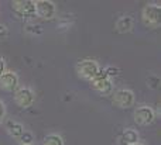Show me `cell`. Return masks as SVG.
<instances>
[{
	"label": "cell",
	"mask_w": 161,
	"mask_h": 145,
	"mask_svg": "<svg viewBox=\"0 0 161 145\" xmlns=\"http://www.w3.org/2000/svg\"><path fill=\"white\" fill-rule=\"evenodd\" d=\"M122 140L126 145H131V144H136L139 142V132L133 128H127L123 131L122 135Z\"/></svg>",
	"instance_id": "obj_12"
},
{
	"label": "cell",
	"mask_w": 161,
	"mask_h": 145,
	"mask_svg": "<svg viewBox=\"0 0 161 145\" xmlns=\"http://www.w3.org/2000/svg\"><path fill=\"white\" fill-rule=\"evenodd\" d=\"M11 8L23 18L36 17V3L33 0H14L11 2Z\"/></svg>",
	"instance_id": "obj_6"
},
{
	"label": "cell",
	"mask_w": 161,
	"mask_h": 145,
	"mask_svg": "<svg viewBox=\"0 0 161 145\" xmlns=\"http://www.w3.org/2000/svg\"><path fill=\"white\" fill-rule=\"evenodd\" d=\"M4 72H6V62L0 58V76H2Z\"/></svg>",
	"instance_id": "obj_18"
},
{
	"label": "cell",
	"mask_w": 161,
	"mask_h": 145,
	"mask_svg": "<svg viewBox=\"0 0 161 145\" xmlns=\"http://www.w3.org/2000/svg\"><path fill=\"white\" fill-rule=\"evenodd\" d=\"M91 86L93 90H96L97 93H100V95H103V96H108V95H110V93H113V82H112V79H109L108 76L103 75L102 69H100L99 75L95 76L91 80Z\"/></svg>",
	"instance_id": "obj_4"
},
{
	"label": "cell",
	"mask_w": 161,
	"mask_h": 145,
	"mask_svg": "<svg viewBox=\"0 0 161 145\" xmlns=\"http://www.w3.org/2000/svg\"><path fill=\"white\" fill-rule=\"evenodd\" d=\"M0 87L10 93L16 92L19 89V76H17V73L11 72V70H6L0 76Z\"/></svg>",
	"instance_id": "obj_9"
},
{
	"label": "cell",
	"mask_w": 161,
	"mask_h": 145,
	"mask_svg": "<svg viewBox=\"0 0 161 145\" xmlns=\"http://www.w3.org/2000/svg\"><path fill=\"white\" fill-rule=\"evenodd\" d=\"M20 140H21V145H31V142H33V134L28 131H24V134L20 137Z\"/></svg>",
	"instance_id": "obj_15"
},
{
	"label": "cell",
	"mask_w": 161,
	"mask_h": 145,
	"mask_svg": "<svg viewBox=\"0 0 161 145\" xmlns=\"http://www.w3.org/2000/svg\"><path fill=\"white\" fill-rule=\"evenodd\" d=\"M100 72V66L93 59H83L76 64V73L80 79L91 82L95 76H97Z\"/></svg>",
	"instance_id": "obj_1"
},
{
	"label": "cell",
	"mask_w": 161,
	"mask_h": 145,
	"mask_svg": "<svg viewBox=\"0 0 161 145\" xmlns=\"http://www.w3.org/2000/svg\"><path fill=\"white\" fill-rule=\"evenodd\" d=\"M102 72H103V75L108 76L109 79L116 78V76L119 75V69H117L116 66H108V68H105V69H103Z\"/></svg>",
	"instance_id": "obj_14"
},
{
	"label": "cell",
	"mask_w": 161,
	"mask_h": 145,
	"mask_svg": "<svg viewBox=\"0 0 161 145\" xmlns=\"http://www.w3.org/2000/svg\"><path fill=\"white\" fill-rule=\"evenodd\" d=\"M42 145H65L64 140H62L61 135L58 134H50L44 138L42 141Z\"/></svg>",
	"instance_id": "obj_13"
},
{
	"label": "cell",
	"mask_w": 161,
	"mask_h": 145,
	"mask_svg": "<svg viewBox=\"0 0 161 145\" xmlns=\"http://www.w3.org/2000/svg\"><path fill=\"white\" fill-rule=\"evenodd\" d=\"M131 145H143V144H140V142H136V144H131Z\"/></svg>",
	"instance_id": "obj_19"
},
{
	"label": "cell",
	"mask_w": 161,
	"mask_h": 145,
	"mask_svg": "<svg viewBox=\"0 0 161 145\" xmlns=\"http://www.w3.org/2000/svg\"><path fill=\"white\" fill-rule=\"evenodd\" d=\"M36 3V16L42 20H51L55 17L57 7L51 0H37Z\"/></svg>",
	"instance_id": "obj_7"
},
{
	"label": "cell",
	"mask_w": 161,
	"mask_h": 145,
	"mask_svg": "<svg viewBox=\"0 0 161 145\" xmlns=\"http://www.w3.org/2000/svg\"><path fill=\"white\" fill-rule=\"evenodd\" d=\"M154 118H156V113L148 106H140L134 111V123L137 126H143V127L150 126L154 121Z\"/></svg>",
	"instance_id": "obj_8"
},
{
	"label": "cell",
	"mask_w": 161,
	"mask_h": 145,
	"mask_svg": "<svg viewBox=\"0 0 161 145\" xmlns=\"http://www.w3.org/2000/svg\"><path fill=\"white\" fill-rule=\"evenodd\" d=\"M160 16H161V7L160 4L151 3V4L144 6L142 11V20L147 27L157 28L160 27Z\"/></svg>",
	"instance_id": "obj_2"
},
{
	"label": "cell",
	"mask_w": 161,
	"mask_h": 145,
	"mask_svg": "<svg viewBox=\"0 0 161 145\" xmlns=\"http://www.w3.org/2000/svg\"><path fill=\"white\" fill-rule=\"evenodd\" d=\"M36 100V93L30 87H19L14 92V103L21 109H28L34 104Z\"/></svg>",
	"instance_id": "obj_5"
},
{
	"label": "cell",
	"mask_w": 161,
	"mask_h": 145,
	"mask_svg": "<svg viewBox=\"0 0 161 145\" xmlns=\"http://www.w3.org/2000/svg\"><path fill=\"white\" fill-rule=\"evenodd\" d=\"M7 35H8L7 27H6L4 24H2V23H0V39H4Z\"/></svg>",
	"instance_id": "obj_17"
},
{
	"label": "cell",
	"mask_w": 161,
	"mask_h": 145,
	"mask_svg": "<svg viewBox=\"0 0 161 145\" xmlns=\"http://www.w3.org/2000/svg\"><path fill=\"white\" fill-rule=\"evenodd\" d=\"M133 28V18L130 16H122L116 21V30L120 34H126Z\"/></svg>",
	"instance_id": "obj_11"
},
{
	"label": "cell",
	"mask_w": 161,
	"mask_h": 145,
	"mask_svg": "<svg viewBox=\"0 0 161 145\" xmlns=\"http://www.w3.org/2000/svg\"><path fill=\"white\" fill-rule=\"evenodd\" d=\"M4 117H6V104L0 100V126L4 121Z\"/></svg>",
	"instance_id": "obj_16"
},
{
	"label": "cell",
	"mask_w": 161,
	"mask_h": 145,
	"mask_svg": "<svg viewBox=\"0 0 161 145\" xmlns=\"http://www.w3.org/2000/svg\"><path fill=\"white\" fill-rule=\"evenodd\" d=\"M112 101H113V104L116 107H119V109H130L134 104V101H136V97H134L133 90L117 89L116 92L113 93Z\"/></svg>",
	"instance_id": "obj_3"
},
{
	"label": "cell",
	"mask_w": 161,
	"mask_h": 145,
	"mask_svg": "<svg viewBox=\"0 0 161 145\" xmlns=\"http://www.w3.org/2000/svg\"><path fill=\"white\" fill-rule=\"evenodd\" d=\"M6 130H7V132L10 134V137L17 138V140H20V137H21L25 131L24 127H23V124L17 123V121H14V120L6 121Z\"/></svg>",
	"instance_id": "obj_10"
}]
</instances>
